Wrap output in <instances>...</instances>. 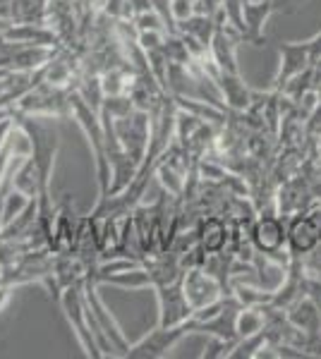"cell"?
Masks as SVG:
<instances>
[{
  "mask_svg": "<svg viewBox=\"0 0 321 359\" xmlns=\"http://www.w3.org/2000/svg\"><path fill=\"white\" fill-rule=\"evenodd\" d=\"M249 240L259 254L273 257L283 264L293 262V254L288 249V221L281 213H259L249 225Z\"/></svg>",
  "mask_w": 321,
  "mask_h": 359,
  "instance_id": "cell-1",
  "label": "cell"
},
{
  "mask_svg": "<svg viewBox=\"0 0 321 359\" xmlns=\"http://www.w3.org/2000/svg\"><path fill=\"white\" fill-rule=\"evenodd\" d=\"M84 283H79V285H67L63 287L60 292V306H63V314L70 321V326H72L74 335H77L81 350H84V355L89 357H103L101 347H98L96 338H94V331H91L89 326V314H86V304H84Z\"/></svg>",
  "mask_w": 321,
  "mask_h": 359,
  "instance_id": "cell-2",
  "label": "cell"
},
{
  "mask_svg": "<svg viewBox=\"0 0 321 359\" xmlns=\"http://www.w3.org/2000/svg\"><path fill=\"white\" fill-rule=\"evenodd\" d=\"M84 304H86V314H89V326L91 328H98L103 335H106V340L110 345H113L115 350V357H122L125 355V350L130 347L127 343L125 333H122L120 323L115 321V316L110 314V309L106 306L101 297H98L96 292V283L91 280V278H86L84 280Z\"/></svg>",
  "mask_w": 321,
  "mask_h": 359,
  "instance_id": "cell-3",
  "label": "cell"
},
{
  "mask_svg": "<svg viewBox=\"0 0 321 359\" xmlns=\"http://www.w3.org/2000/svg\"><path fill=\"white\" fill-rule=\"evenodd\" d=\"M321 237V204L307 206L305 211L288 218V249L293 259H302L319 247Z\"/></svg>",
  "mask_w": 321,
  "mask_h": 359,
  "instance_id": "cell-4",
  "label": "cell"
},
{
  "mask_svg": "<svg viewBox=\"0 0 321 359\" xmlns=\"http://www.w3.org/2000/svg\"><path fill=\"white\" fill-rule=\"evenodd\" d=\"M113 130L120 147L142 165L151 142V115L144 111H132L127 118L113 120Z\"/></svg>",
  "mask_w": 321,
  "mask_h": 359,
  "instance_id": "cell-5",
  "label": "cell"
},
{
  "mask_svg": "<svg viewBox=\"0 0 321 359\" xmlns=\"http://www.w3.org/2000/svg\"><path fill=\"white\" fill-rule=\"evenodd\" d=\"M190 335L188 321L180 323V326H156L154 331H149L144 338H139L137 343H130V347L125 350L127 359H161L173 350L180 340Z\"/></svg>",
  "mask_w": 321,
  "mask_h": 359,
  "instance_id": "cell-6",
  "label": "cell"
},
{
  "mask_svg": "<svg viewBox=\"0 0 321 359\" xmlns=\"http://www.w3.org/2000/svg\"><path fill=\"white\" fill-rule=\"evenodd\" d=\"M151 290L156 292V302H159V326H180L195 311L183 290V278L166 285H154Z\"/></svg>",
  "mask_w": 321,
  "mask_h": 359,
  "instance_id": "cell-7",
  "label": "cell"
},
{
  "mask_svg": "<svg viewBox=\"0 0 321 359\" xmlns=\"http://www.w3.org/2000/svg\"><path fill=\"white\" fill-rule=\"evenodd\" d=\"M183 290L188 294V302L192 304V309H202V306L221 299L225 292L223 283L216 276L209 273L204 266H195V269H188L183 273Z\"/></svg>",
  "mask_w": 321,
  "mask_h": 359,
  "instance_id": "cell-8",
  "label": "cell"
},
{
  "mask_svg": "<svg viewBox=\"0 0 321 359\" xmlns=\"http://www.w3.org/2000/svg\"><path fill=\"white\" fill-rule=\"evenodd\" d=\"M312 65L307 41H283L278 46V69L273 74V91H283V86L295 77L305 72Z\"/></svg>",
  "mask_w": 321,
  "mask_h": 359,
  "instance_id": "cell-9",
  "label": "cell"
},
{
  "mask_svg": "<svg viewBox=\"0 0 321 359\" xmlns=\"http://www.w3.org/2000/svg\"><path fill=\"white\" fill-rule=\"evenodd\" d=\"M221 89V96H223V103L228 111L232 113H247L249 106H252V89L244 84V79L240 74L232 72H218L216 77Z\"/></svg>",
  "mask_w": 321,
  "mask_h": 359,
  "instance_id": "cell-10",
  "label": "cell"
},
{
  "mask_svg": "<svg viewBox=\"0 0 321 359\" xmlns=\"http://www.w3.org/2000/svg\"><path fill=\"white\" fill-rule=\"evenodd\" d=\"M288 269H290V264H283V262H278V259L256 252V257H254V283L261 287V290L273 294L285 283V278H288Z\"/></svg>",
  "mask_w": 321,
  "mask_h": 359,
  "instance_id": "cell-11",
  "label": "cell"
},
{
  "mask_svg": "<svg viewBox=\"0 0 321 359\" xmlns=\"http://www.w3.org/2000/svg\"><path fill=\"white\" fill-rule=\"evenodd\" d=\"M197 237H199V245L207 254L225 252L228 245H230V228L218 216H209L199 221Z\"/></svg>",
  "mask_w": 321,
  "mask_h": 359,
  "instance_id": "cell-12",
  "label": "cell"
},
{
  "mask_svg": "<svg viewBox=\"0 0 321 359\" xmlns=\"http://www.w3.org/2000/svg\"><path fill=\"white\" fill-rule=\"evenodd\" d=\"M285 314H288L290 323L300 328L305 335L321 331V311H319V306L307 297V294L290 304L288 309H285Z\"/></svg>",
  "mask_w": 321,
  "mask_h": 359,
  "instance_id": "cell-13",
  "label": "cell"
},
{
  "mask_svg": "<svg viewBox=\"0 0 321 359\" xmlns=\"http://www.w3.org/2000/svg\"><path fill=\"white\" fill-rule=\"evenodd\" d=\"M91 280L96 283H110V285L118 287H130V290H144V287H151V276L147 271V266H137V269L130 271H120V273H98L91 276Z\"/></svg>",
  "mask_w": 321,
  "mask_h": 359,
  "instance_id": "cell-14",
  "label": "cell"
},
{
  "mask_svg": "<svg viewBox=\"0 0 321 359\" xmlns=\"http://www.w3.org/2000/svg\"><path fill=\"white\" fill-rule=\"evenodd\" d=\"M178 32L180 34H188V36H192V39H197V41L204 43L209 48V43H211V36H214V32H216V17L195 13V15L190 17V20L180 22Z\"/></svg>",
  "mask_w": 321,
  "mask_h": 359,
  "instance_id": "cell-15",
  "label": "cell"
},
{
  "mask_svg": "<svg viewBox=\"0 0 321 359\" xmlns=\"http://www.w3.org/2000/svg\"><path fill=\"white\" fill-rule=\"evenodd\" d=\"M264 323H266L264 306H242L235 318L237 338H249V335L261 333L264 331Z\"/></svg>",
  "mask_w": 321,
  "mask_h": 359,
  "instance_id": "cell-16",
  "label": "cell"
},
{
  "mask_svg": "<svg viewBox=\"0 0 321 359\" xmlns=\"http://www.w3.org/2000/svg\"><path fill=\"white\" fill-rule=\"evenodd\" d=\"M44 82L65 89V86L72 82V62H67L65 57H53V60L44 67Z\"/></svg>",
  "mask_w": 321,
  "mask_h": 359,
  "instance_id": "cell-17",
  "label": "cell"
},
{
  "mask_svg": "<svg viewBox=\"0 0 321 359\" xmlns=\"http://www.w3.org/2000/svg\"><path fill=\"white\" fill-rule=\"evenodd\" d=\"M137 43L142 46L144 53H149V50H159V48H163V43H166V32H154V29L139 32Z\"/></svg>",
  "mask_w": 321,
  "mask_h": 359,
  "instance_id": "cell-18",
  "label": "cell"
},
{
  "mask_svg": "<svg viewBox=\"0 0 321 359\" xmlns=\"http://www.w3.org/2000/svg\"><path fill=\"white\" fill-rule=\"evenodd\" d=\"M171 13L178 25L190 20V17L195 15V0H171Z\"/></svg>",
  "mask_w": 321,
  "mask_h": 359,
  "instance_id": "cell-19",
  "label": "cell"
},
{
  "mask_svg": "<svg viewBox=\"0 0 321 359\" xmlns=\"http://www.w3.org/2000/svg\"><path fill=\"white\" fill-rule=\"evenodd\" d=\"M307 48H309V57H312V62H319L321 60V29L314 34L312 39H307Z\"/></svg>",
  "mask_w": 321,
  "mask_h": 359,
  "instance_id": "cell-20",
  "label": "cell"
},
{
  "mask_svg": "<svg viewBox=\"0 0 321 359\" xmlns=\"http://www.w3.org/2000/svg\"><path fill=\"white\" fill-rule=\"evenodd\" d=\"M10 297H13V285L10 283H0V311L10 304Z\"/></svg>",
  "mask_w": 321,
  "mask_h": 359,
  "instance_id": "cell-21",
  "label": "cell"
},
{
  "mask_svg": "<svg viewBox=\"0 0 321 359\" xmlns=\"http://www.w3.org/2000/svg\"><path fill=\"white\" fill-rule=\"evenodd\" d=\"M319 245H321V237H319Z\"/></svg>",
  "mask_w": 321,
  "mask_h": 359,
  "instance_id": "cell-22",
  "label": "cell"
}]
</instances>
